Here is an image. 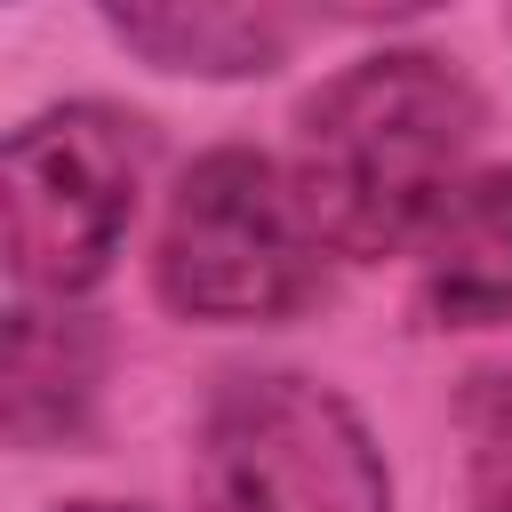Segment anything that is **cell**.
<instances>
[{
    "instance_id": "6da1fadb",
    "label": "cell",
    "mask_w": 512,
    "mask_h": 512,
    "mask_svg": "<svg viewBox=\"0 0 512 512\" xmlns=\"http://www.w3.org/2000/svg\"><path fill=\"white\" fill-rule=\"evenodd\" d=\"M488 104L440 48H368L336 64L288 120V184L312 240L344 264L416 256L456 184Z\"/></svg>"
},
{
    "instance_id": "7a4b0ae2",
    "label": "cell",
    "mask_w": 512,
    "mask_h": 512,
    "mask_svg": "<svg viewBox=\"0 0 512 512\" xmlns=\"http://www.w3.org/2000/svg\"><path fill=\"white\" fill-rule=\"evenodd\" d=\"M152 176V128L120 104L72 96L0 144V256L16 296L80 304L112 280Z\"/></svg>"
},
{
    "instance_id": "3957f363",
    "label": "cell",
    "mask_w": 512,
    "mask_h": 512,
    "mask_svg": "<svg viewBox=\"0 0 512 512\" xmlns=\"http://www.w3.org/2000/svg\"><path fill=\"white\" fill-rule=\"evenodd\" d=\"M320 240L296 208L288 160L256 144L200 152L152 232V296L200 328H272L320 304Z\"/></svg>"
},
{
    "instance_id": "277c9868",
    "label": "cell",
    "mask_w": 512,
    "mask_h": 512,
    "mask_svg": "<svg viewBox=\"0 0 512 512\" xmlns=\"http://www.w3.org/2000/svg\"><path fill=\"white\" fill-rule=\"evenodd\" d=\"M184 512H392V464L336 384L240 368L192 424Z\"/></svg>"
},
{
    "instance_id": "5b68a950",
    "label": "cell",
    "mask_w": 512,
    "mask_h": 512,
    "mask_svg": "<svg viewBox=\"0 0 512 512\" xmlns=\"http://www.w3.org/2000/svg\"><path fill=\"white\" fill-rule=\"evenodd\" d=\"M104 320L80 304L16 296L0 328V432L16 456H56L96 440L104 408Z\"/></svg>"
},
{
    "instance_id": "8992f818",
    "label": "cell",
    "mask_w": 512,
    "mask_h": 512,
    "mask_svg": "<svg viewBox=\"0 0 512 512\" xmlns=\"http://www.w3.org/2000/svg\"><path fill=\"white\" fill-rule=\"evenodd\" d=\"M104 40L168 80H264L296 56L304 16L272 0H104Z\"/></svg>"
},
{
    "instance_id": "52a82bcc",
    "label": "cell",
    "mask_w": 512,
    "mask_h": 512,
    "mask_svg": "<svg viewBox=\"0 0 512 512\" xmlns=\"http://www.w3.org/2000/svg\"><path fill=\"white\" fill-rule=\"evenodd\" d=\"M416 312L432 328H504L512 320V160H488L456 184L440 224L416 248Z\"/></svg>"
},
{
    "instance_id": "ba28073f",
    "label": "cell",
    "mask_w": 512,
    "mask_h": 512,
    "mask_svg": "<svg viewBox=\"0 0 512 512\" xmlns=\"http://www.w3.org/2000/svg\"><path fill=\"white\" fill-rule=\"evenodd\" d=\"M448 424H456V488H464V512H512V368L456 376Z\"/></svg>"
},
{
    "instance_id": "9c48e42d",
    "label": "cell",
    "mask_w": 512,
    "mask_h": 512,
    "mask_svg": "<svg viewBox=\"0 0 512 512\" xmlns=\"http://www.w3.org/2000/svg\"><path fill=\"white\" fill-rule=\"evenodd\" d=\"M56 512H152V504H120V496H72V504H56Z\"/></svg>"
},
{
    "instance_id": "30bf717a",
    "label": "cell",
    "mask_w": 512,
    "mask_h": 512,
    "mask_svg": "<svg viewBox=\"0 0 512 512\" xmlns=\"http://www.w3.org/2000/svg\"><path fill=\"white\" fill-rule=\"evenodd\" d=\"M504 40H512V8H504Z\"/></svg>"
}]
</instances>
